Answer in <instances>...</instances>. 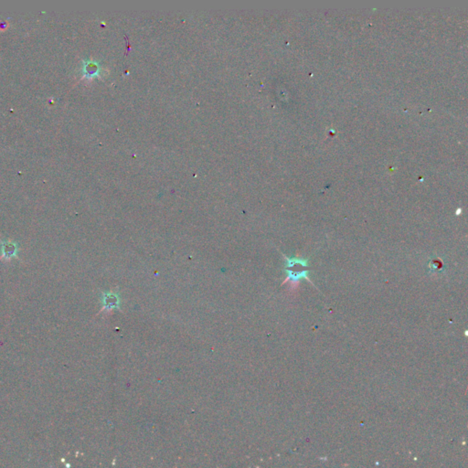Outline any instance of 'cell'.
I'll return each instance as SVG.
<instances>
[{
	"label": "cell",
	"mask_w": 468,
	"mask_h": 468,
	"mask_svg": "<svg viewBox=\"0 0 468 468\" xmlns=\"http://www.w3.org/2000/svg\"><path fill=\"white\" fill-rule=\"evenodd\" d=\"M119 296L114 292H104L102 296V311L110 312L119 308Z\"/></svg>",
	"instance_id": "7a4b0ae2"
},
{
	"label": "cell",
	"mask_w": 468,
	"mask_h": 468,
	"mask_svg": "<svg viewBox=\"0 0 468 468\" xmlns=\"http://www.w3.org/2000/svg\"><path fill=\"white\" fill-rule=\"evenodd\" d=\"M18 252V246L16 243L10 241L2 242L1 244V258L9 261L12 258H15Z\"/></svg>",
	"instance_id": "3957f363"
},
{
	"label": "cell",
	"mask_w": 468,
	"mask_h": 468,
	"mask_svg": "<svg viewBox=\"0 0 468 468\" xmlns=\"http://www.w3.org/2000/svg\"><path fill=\"white\" fill-rule=\"evenodd\" d=\"M285 260H286L285 272L287 274V278L284 282L291 281V284H297L298 281L301 280L303 278L308 280V271H305V270H297V271L295 258L285 257Z\"/></svg>",
	"instance_id": "6da1fadb"
}]
</instances>
